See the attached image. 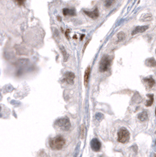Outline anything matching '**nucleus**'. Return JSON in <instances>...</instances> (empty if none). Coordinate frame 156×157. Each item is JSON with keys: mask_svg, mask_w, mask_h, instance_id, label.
Listing matches in <instances>:
<instances>
[{"mask_svg": "<svg viewBox=\"0 0 156 157\" xmlns=\"http://www.w3.org/2000/svg\"><path fill=\"white\" fill-rule=\"evenodd\" d=\"M65 144L64 138L61 136H56V137L50 139V147L53 150H61Z\"/></svg>", "mask_w": 156, "mask_h": 157, "instance_id": "1", "label": "nucleus"}, {"mask_svg": "<svg viewBox=\"0 0 156 157\" xmlns=\"http://www.w3.org/2000/svg\"><path fill=\"white\" fill-rule=\"evenodd\" d=\"M25 1H26V0H17V3H18L19 5H23L24 3H25Z\"/></svg>", "mask_w": 156, "mask_h": 157, "instance_id": "19", "label": "nucleus"}, {"mask_svg": "<svg viewBox=\"0 0 156 157\" xmlns=\"http://www.w3.org/2000/svg\"><path fill=\"white\" fill-rule=\"evenodd\" d=\"M138 119L139 120H140L141 122H144L147 119H148V114L146 111L142 112L141 113H140L139 115H138Z\"/></svg>", "mask_w": 156, "mask_h": 157, "instance_id": "12", "label": "nucleus"}, {"mask_svg": "<svg viewBox=\"0 0 156 157\" xmlns=\"http://www.w3.org/2000/svg\"><path fill=\"white\" fill-rule=\"evenodd\" d=\"M148 97L149 99L147 100L145 105L147 107H150V106L152 105L153 101H154V95H153V94H148Z\"/></svg>", "mask_w": 156, "mask_h": 157, "instance_id": "14", "label": "nucleus"}, {"mask_svg": "<svg viewBox=\"0 0 156 157\" xmlns=\"http://www.w3.org/2000/svg\"><path fill=\"white\" fill-rule=\"evenodd\" d=\"M111 63H112V58H111L109 56H107V55L104 56V57L101 58L100 65H99V70H100V72H104L108 70Z\"/></svg>", "mask_w": 156, "mask_h": 157, "instance_id": "2", "label": "nucleus"}, {"mask_svg": "<svg viewBox=\"0 0 156 157\" xmlns=\"http://www.w3.org/2000/svg\"><path fill=\"white\" fill-rule=\"evenodd\" d=\"M61 52H62V54H63V56H64V61H67L68 60V54H67V52H66L65 49L63 46H61Z\"/></svg>", "mask_w": 156, "mask_h": 157, "instance_id": "18", "label": "nucleus"}, {"mask_svg": "<svg viewBox=\"0 0 156 157\" xmlns=\"http://www.w3.org/2000/svg\"><path fill=\"white\" fill-rule=\"evenodd\" d=\"M125 38V35L124 32L120 31L119 33L117 35V42H121V41L124 40Z\"/></svg>", "mask_w": 156, "mask_h": 157, "instance_id": "15", "label": "nucleus"}, {"mask_svg": "<svg viewBox=\"0 0 156 157\" xmlns=\"http://www.w3.org/2000/svg\"><path fill=\"white\" fill-rule=\"evenodd\" d=\"M75 79V74L73 72H66L64 74V81L68 84H73Z\"/></svg>", "mask_w": 156, "mask_h": 157, "instance_id": "6", "label": "nucleus"}, {"mask_svg": "<svg viewBox=\"0 0 156 157\" xmlns=\"http://www.w3.org/2000/svg\"><path fill=\"white\" fill-rule=\"evenodd\" d=\"M89 76H90V67H88L85 71V74H84V84L86 87L89 79Z\"/></svg>", "mask_w": 156, "mask_h": 157, "instance_id": "10", "label": "nucleus"}, {"mask_svg": "<svg viewBox=\"0 0 156 157\" xmlns=\"http://www.w3.org/2000/svg\"><path fill=\"white\" fill-rule=\"evenodd\" d=\"M55 125L58 127L59 129H61L62 130H68L71 128V123L70 120H69L68 118H61V119H59L58 120L56 121Z\"/></svg>", "mask_w": 156, "mask_h": 157, "instance_id": "3", "label": "nucleus"}, {"mask_svg": "<svg viewBox=\"0 0 156 157\" xmlns=\"http://www.w3.org/2000/svg\"><path fill=\"white\" fill-rule=\"evenodd\" d=\"M63 13L64 16H75V12L74 10H71V9L65 8L63 10Z\"/></svg>", "mask_w": 156, "mask_h": 157, "instance_id": "13", "label": "nucleus"}, {"mask_svg": "<svg viewBox=\"0 0 156 157\" xmlns=\"http://www.w3.org/2000/svg\"><path fill=\"white\" fill-rule=\"evenodd\" d=\"M145 64L148 67H156V61L153 57H150L145 61Z\"/></svg>", "mask_w": 156, "mask_h": 157, "instance_id": "11", "label": "nucleus"}, {"mask_svg": "<svg viewBox=\"0 0 156 157\" xmlns=\"http://www.w3.org/2000/svg\"><path fill=\"white\" fill-rule=\"evenodd\" d=\"M144 85L147 89H151L155 84V81L154 80V79L151 78V77H149V78H146L144 79Z\"/></svg>", "mask_w": 156, "mask_h": 157, "instance_id": "8", "label": "nucleus"}, {"mask_svg": "<svg viewBox=\"0 0 156 157\" xmlns=\"http://www.w3.org/2000/svg\"><path fill=\"white\" fill-rule=\"evenodd\" d=\"M130 138V134L129 130L125 128H121L118 132V141L121 143H126L129 141Z\"/></svg>", "mask_w": 156, "mask_h": 157, "instance_id": "4", "label": "nucleus"}, {"mask_svg": "<svg viewBox=\"0 0 156 157\" xmlns=\"http://www.w3.org/2000/svg\"><path fill=\"white\" fill-rule=\"evenodd\" d=\"M149 28L148 25H144V26H137V27L135 28L133 31H132V35H137L138 33H142V32H144L146 30H148Z\"/></svg>", "mask_w": 156, "mask_h": 157, "instance_id": "7", "label": "nucleus"}, {"mask_svg": "<svg viewBox=\"0 0 156 157\" xmlns=\"http://www.w3.org/2000/svg\"><path fill=\"white\" fill-rule=\"evenodd\" d=\"M86 15L89 16V17H91L93 19H96L97 18L98 16H99V11H98V9L96 8L94 11H90V12H88V11H84Z\"/></svg>", "mask_w": 156, "mask_h": 157, "instance_id": "9", "label": "nucleus"}, {"mask_svg": "<svg viewBox=\"0 0 156 157\" xmlns=\"http://www.w3.org/2000/svg\"><path fill=\"white\" fill-rule=\"evenodd\" d=\"M115 2V0H104V3L106 7L112 6Z\"/></svg>", "mask_w": 156, "mask_h": 157, "instance_id": "17", "label": "nucleus"}, {"mask_svg": "<svg viewBox=\"0 0 156 157\" xmlns=\"http://www.w3.org/2000/svg\"><path fill=\"white\" fill-rule=\"evenodd\" d=\"M155 54H156V50H155Z\"/></svg>", "mask_w": 156, "mask_h": 157, "instance_id": "21", "label": "nucleus"}, {"mask_svg": "<svg viewBox=\"0 0 156 157\" xmlns=\"http://www.w3.org/2000/svg\"><path fill=\"white\" fill-rule=\"evenodd\" d=\"M91 149L94 151V152H99L101 149V143L97 138L93 139L91 143H90Z\"/></svg>", "mask_w": 156, "mask_h": 157, "instance_id": "5", "label": "nucleus"}, {"mask_svg": "<svg viewBox=\"0 0 156 157\" xmlns=\"http://www.w3.org/2000/svg\"><path fill=\"white\" fill-rule=\"evenodd\" d=\"M152 20V16L150 13H146L141 17V20L143 21H148V20Z\"/></svg>", "mask_w": 156, "mask_h": 157, "instance_id": "16", "label": "nucleus"}, {"mask_svg": "<svg viewBox=\"0 0 156 157\" xmlns=\"http://www.w3.org/2000/svg\"><path fill=\"white\" fill-rule=\"evenodd\" d=\"M84 133H85V129H84L83 131H82V128H81V138H83V137H84Z\"/></svg>", "mask_w": 156, "mask_h": 157, "instance_id": "20", "label": "nucleus"}]
</instances>
